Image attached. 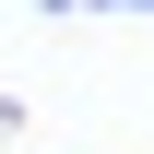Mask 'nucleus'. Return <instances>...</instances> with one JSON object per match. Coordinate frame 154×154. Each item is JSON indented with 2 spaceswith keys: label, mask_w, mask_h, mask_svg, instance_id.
Here are the masks:
<instances>
[]
</instances>
